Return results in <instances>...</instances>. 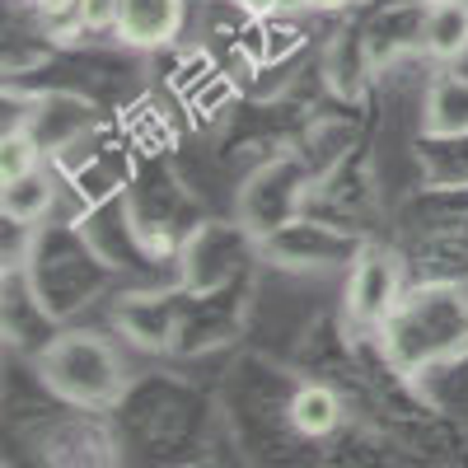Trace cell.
Segmentation results:
<instances>
[{
    "label": "cell",
    "mask_w": 468,
    "mask_h": 468,
    "mask_svg": "<svg viewBox=\"0 0 468 468\" xmlns=\"http://www.w3.org/2000/svg\"><path fill=\"white\" fill-rule=\"evenodd\" d=\"M0 207H5V220L28 225V220H37V216H48V207H52V183L33 169V174L5 183V197H0Z\"/></svg>",
    "instance_id": "6"
},
{
    "label": "cell",
    "mask_w": 468,
    "mask_h": 468,
    "mask_svg": "<svg viewBox=\"0 0 468 468\" xmlns=\"http://www.w3.org/2000/svg\"><path fill=\"white\" fill-rule=\"evenodd\" d=\"M80 28L90 33L117 28V0H80Z\"/></svg>",
    "instance_id": "8"
},
{
    "label": "cell",
    "mask_w": 468,
    "mask_h": 468,
    "mask_svg": "<svg viewBox=\"0 0 468 468\" xmlns=\"http://www.w3.org/2000/svg\"><path fill=\"white\" fill-rule=\"evenodd\" d=\"M304 5H314V10H337V5H346V0H304Z\"/></svg>",
    "instance_id": "9"
},
{
    "label": "cell",
    "mask_w": 468,
    "mask_h": 468,
    "mask_svg": "<svg viewBox=\"0 0 468 468\" xmlns=\"http://www.w3.org/2000/svg\"><path fill=\"white\" fill-rule=\"evenodd\" d=\"M426 132L431 136H468V80L441 75L426 94Z\"/></svg>",
    "instance_id": "4"
},
{
    "label": "cell",
    "mask_w": 468,
    "mask_h": 468,
    "mask_svg": "<svg viewBox=\"0 0 468 468\" xmlns=\"http://www.w3.org/2000/svg\"><path fill=\"white\" fill-rule=\"evenodd\" d=\"M37 169V145L33 136L24 132H5V141H0V183H15L24 174Z\"/></svg>",
    "instance_id": "7"
},
{
    "label": "cell",
    "mask_w": 468,
    "mask_h": 468,
    "mask_svg": "<svg viewBox=\"0 0 468 468\" xmlns=\"http://www.w3.org/2000/svg\"><path fill=\"white\" fill-rule=\"evenodd\" d=\"M183 28V0H117V37L127 48H165Z\"/></svg>",
    "instance_id": "2"
},
{
    "label": "cell",
    "mask_w": 468,
    "mask_h": 468,
    "mask_svg": "<svg viewBox=\"0 0 468 468\" xmlns=\"http://www.w3.org/2000/svg\"><path fill=\"white\" fill-rule=\"evenodd\" d=\"M403 291V267L388 249H366L361 262L351 267V282H346V314L356 324H384L388 309L399 304Z\"/></svg>",
    "instance_id": "1"
},
{
    "label": "cell",
    "mask_w": 468,
    "mask_h": 468,
    "mask_svg": "<svg viewBox=\"0 0 468 468\" xmlns=\"http://www.w3.org/2000/svg\"><path fill=\"white\" fill-rule=\"evenodd\" d=\"M463 5H468V0H463Z\"/></svg>",
    "instance_id": "10"
},
{
    "label": "cell",
    "mask_w": 468,
    "mask_h": 468,
    "mask_svg": "<svg viewBox=\"0 0 468 468\" xmlns=\"http://www.w3.org/2000/svg\"><path fill=\"white\" fill-rule=\"evenodd\" d=\"M421 48L441 61H454L459 52H468V5L463 0H431V5H426Z\"/></svg>",
    "instance_id": "3"
},
{
    "label": "cell",
    "mask_w": 468,
    "mask_h": 468,
    "mask_svg": "<svg viewBox=\"0 0 468 468\" xmlns=\"http://www.w3.org/2000/svg\"><path fill=\"white\" fill-rule=\"evenodd\" d=\"M342 421V403L328 384H300L291 399V426L300 436H328Z\"/></svg>",
    "instance_id": "5"
}]
</instances>
